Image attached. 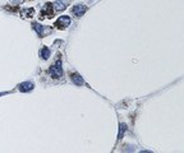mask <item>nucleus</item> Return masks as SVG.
<instances>
[{
	"label": "nucleus",
	"instance_id": "nucleus-1",
	"mask_svg": "<svg viewBox=\"0 0 184 153\" xmlns=\"http://www.w3.org/2000/svg\"><path fill=\"white\" fill-rule=\"evenodd\" d=\"M49 74L52 76L54 79H59L63 76V69H62V60H58L50 69H49Z\"/></svg>",
	"mask_w": 184,
	"mask_h": 153
},
{
	"label": "nucleus",
	"instance_id": "nucleus-2",
	"mask_svg": "<svg viewBox=\"0 0 184 153\" xmlns=\"http://www.w3.org/2000/svg\"><path fill=\"white\" fill-rule=\"evenodd\" d=\"M54 13H55V9H54V4L51 3H46L40 13V21H44L46 18H52L54 17Z\"/></svg>",
	"mask_w": 184,
	"mask_h": 153
},
{
	"label": "nucleus",
	"instance_id": "nucleus-3",
	"mask_svg": "<svg viewBox=\"0 0 184 153\" xmlns=\"http://www.w3.org/2000/svg\"><path fill=\"white\" fill-rule=\"evenodd\" d=\"M70 23H72L70 17H68V15H62V17H59V18L57 19V22L54 23V26H55V28H58V29H65L68 26H70Z\"/></svg>",
	"mask_w": 184,
	"mask_h": 153
},
{
	"label": "nucleus",
	"instance_id": "nucleus-4",
	"mask_svg": "<svg viewBox=\"0 0 184 153\" xmlns=\"http://www.w3.org/2000/svg\"><path fill=\"white\" fill-rule=\"evenodd\" d=\"M86 12H87V7L83 5V4H78V5H74V7L72 8V14L74 15V17H77V18L82 17Z\"/></svg>",
	"mask_w": 184,
	"mask_h": 153
},
{
	"label": "nucleus",
	"instance_id": "nucleus-5",
	"mask_svg": "<svg viewBox=\"0 0 184 153\" xmlns=\"http://www.w3.org/2000/svg\"><path fill=\"white\" fill-rule=\"evenodd\" d=\"M32 27H33V29H35L36 32H37V34H39L40 37H45L47 32L51 33V29H50V28H45L44 26H40L39 23H32Z\"/></svg>",
	"mask_w": 184,
	"mask_h": 153
},
{
	"label": "nucleus",
	"instance_id": "nucleus-6",
	"mask_svg": "<svg viewBox=\"0 0 184 153\" xmlns=\"http://www.w3.org/2000/svg\"><path fill=\"white\" fill-rule=\"evenodd\" d=\"M33 83L32 82H23V83H21L19 86H18V89H19L21 92H30V91H32L33 89Z\"/></svg>",
	"mask_w": 184,
	"mask_h": 153
},
{
	"label": "nucleus",
	"instance_id": "nucleus-7",
	"mask_svg": "<svg viewBox=\"0 0 184 153\" xmlns=\"http://www.w3.org/2000/svg\"><path fill=\"white\" fill-rule=\"evenodd\" d=\"M70 78H72L73 82H74V84H77V86H83V84H84V82H83V79H82V76H81L79 74H77V73H72Z\"/></svg>",
	"mask_w": 184,
	"mask_h": 153
},
{
	"label": "nucleus",
	"instance_id": "nucleus-8",
	"mask_svg": "<svg viewBox=\"0 0 184 153\" xmlns=\"http://www.w3.org/2000/svg\"><path fill=\"white\" fill-rule=\"evenodd\" d=\"M21 15L23 18H32L35 15V9L33 8H26L21 10Z\"/></svg>",
	"mask_w": 184,
	"mask_h": 153
},
{
	"label": "nucleus",
	"instance_id": "nucleus-9",
	"mask_svg": "<svg viewBox=\"0 0 184 153\" xmlns=\"http://www.w3.org/2000/svg\"><path fill=\"white\" fill-rule=\"evenodd\" d=\"M40 56H41V59L47 60L50 57V49L47 46H42L41 50H40Z\"/></svg>",
	"mask_w": 184,
	"mask_h": 153
},
{
	"label": "nucleus",
	"instance_id": "nucleus-10",
	"mask_svg": "<svg viewBox=\"0 0 184 153\" xmlns=\"http://www.w3.org/2000/svg\"><path fill=\"white\" fill-rule=\"evenodd\" d=\"M55 9L59 10V12H62V10H64V9H65V5L63 4L62 0H58V2L55 3Z\"/></svg>",
	"mask_w": 184,
	"mask_h": 153
},
{
	"label": "nucleus",
	"instance_id": "nucleus-11",
	"mask_svg": "<svg viewBox=\"0 0 184 153\" xmlns=\"http://www.w3.org/2000/svg\"><path fill=\"white\" fill-rule=\"evenodd\" d=\"M125 128H127V125H125V124H120V131H119V138H122V137H123V134H124V131H125Z\"/></svg>",
	"mask_w": 184,
	"mask_h": 153
}]
</instances>
